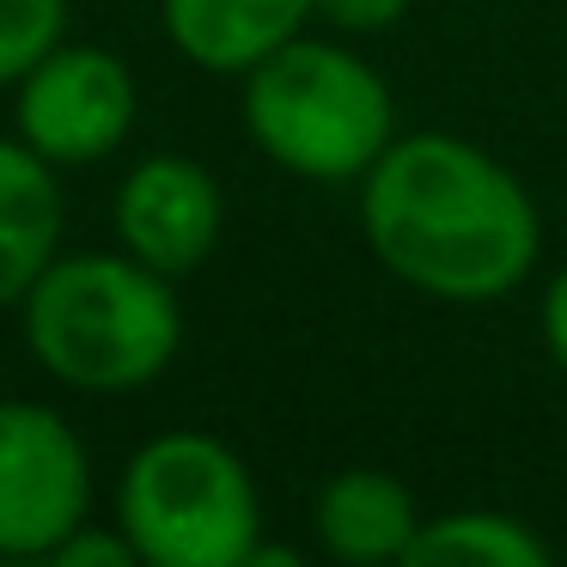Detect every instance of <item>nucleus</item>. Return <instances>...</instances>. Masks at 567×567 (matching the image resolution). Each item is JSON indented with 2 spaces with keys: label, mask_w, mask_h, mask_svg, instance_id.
Listing matches in <instances>:
<instances>
[{
  "label": "nucleus",
  "mask_w": 567,
  "mask_h": 567,
  "mask_svg": "<svg viewBox=\"0 0 567 567\" xmlns=\"http://www.w3.org/2000/svg\"><path fill=\"white\" fill-rule=\"evenodd\" d=\"M403 561L409 567H549V543L513 513L464 506V513L421 518Z\"/></svg>",
  "instance_id": "obj_11"
},
{
  "label": "nucleus",
  "mask_w": 567,
  "mask_h": 567,
  "mask_svg": "<svg viewBox=\"0 0 567 567\" xmlns=\"http://www.w3.org/2000/svg\"><path fill=\"white\" fill-rule=\"evenodd\" d=\"M245 80V128L262 159L311 184H348L396 141V104L379 68L299 31Z\"/></svg>",
  "instance_id": "obj_3"
},
{
  "label": "nucleus",
  "mask_w": 567,
  "mask_h": 567,
  "mask_svg": "<svg viewBox=\"0 0 567 567\" xmlns=\"http://www.w3.org/2000/svg\"><path fill=\"white\" fill-rule=\"evenodd\" d=\"M92 518V457L74 421L50 403H0V555L50 561Z\"/></svg>",
  "instance_id": "obj_5"
},
{
  "label": "nucleus",
  "mask_w": 567,
  "mask_h": 567,
  "mask_svg": "<svg viewBox=\"0 0 567 567\" xmlns=\"http://www.w3.org/2000/svg\"><path fill=\"white\" fill-rule=\"evenodd\" d=\"M537 323H543V348H549V360L567 372V262L549 275V287H543Z\"/></svg>",
  "instance_id": "obj_15"
},
{
  "label": "nucleus",
  "mask_w": 567,
  "mask_h": 567,
  "mask_svg": "<svg viewBox=\"0 0 567 567\" xmlns=\"http://www.w3.org/2000/svg\"><path fill=\"white\" fill-rule=\"evenodd\" d=\"M360 233L367 250L403 287L445 306L506 299L543 250L530 189L494 153L415 128L396 135L360 177Z\"/></svg>",
  "instance_id": "obj_1"
},
{
  "label": "nucleus",
  "mask_w": 567,
  "mask_h": 567,
  "mask_svg": "<svg viewBox=\"0 0 567 567\" xmlns=\"http://www.w3.org/2000/svg\"><path fill=\"white\" fill-rule=\"evenodd\" d=\"M68 38V0H0V86H19Z\"/></svg>",
  "instance_id": "obj_12"
},
{
  "label": "nucleus",
  "mask_w": 567,
  "mask_h": 567,
  "mask_svg": "<svg viewBox=\"0 0 567 567\" xmlns=\"http://www.w3.org/2000/svg\"><path fill=\"white\" fill-rule=\"evenodd\" d=\"M409 7L415 0H311V19H323L336 31H354V38H372V31H391Z\"/></svg>",
  "instance_id": "obj_14"
},
{
  "label": "nucleus",
  "mask_w": 567,
  "mask_h": 567,
  "mask_svg": "<svg viewBox=\"0 0 567 567\" xmlns=\"http://www.w3.org/2000/svg\"><path fill=\"white\" fill-rule=\"evenodd\" d=\"M116 525L147 567H250L262 501L245 457L214 433H159L116 482Z\"/></svg>",
  "instance_id": "obj_4"
},
{
  "label": "nucleus",
  "mask_w": 567,
  "mask_h": 567,
  "mask_svg": "<svg viewBox=\"0 0 567 567\" xmlns=\"http://www.w3.org/2000/svg\"><path fill=\"white\" fill-rule=\"evenodd\" d=\"M50 561H62V567H135L141 555H135V543H128L123 525H116V530H92V518H86L80 530H68V537L55 543Z\"/></svg>",
  "instance_id": "obj_13"
},
{
  "label": "nucleus",
  "mask_w": 567,
  "mask_h": 567,
  "mask_svg": "<svg viewBox=\"0 0 567 567\" xmlns=\"http://www.w3.org/2000/svg\"><path fill=\"white\" fill-rule=\"evenodd\" d=\"M13 123L19 141L38 147L50 165H99L135 135L141 92L123 55L99 43H55L25 80H19Z\"/></svg>",
  "instance_id": "obj_6"
},
{
  "label": "nucleus",
  "mask_w": 567,
  "mask_h": 567,
  "mask_svg": "<svg viewBox=\"0 0 567 567\" xmlns=\"http://www.w3.org/2000/svg\"><path fill=\"white\" fill-rule=\"evenodd\" d=\"M226 226V196L214 172L184 153H153L116 184V238L135 262L172 275H196L214 257Z\"/></svg>",
  "instance_id": "obj_7"
},
{
  "label": "nucleus",
  "mask_w": 567,
  "mask_h": 567,
  "mask_svg": "<svg viewBox=\"0 0 567 567\" xmlns=\"http://www.w3.org/2000/svg\"><path fill=\"white\" fill-rule=\"evenodd\" d=\"M415 525H421V506L409 494V482H396L391 470H336L311 501L318 549L348 567L403 561Z\"/></svg>",
  "instance_id": "obj_8"
},
{
  "label": "nucleus",
  "mask_w": 567,
  "mask_h": 567,
  "mask_svg": "<svg viewBox=\"0 0 567 567\" xmlns=\"http://www.w3.org/2000/svg\"><path fill=\"white\" fill-rule=\"evenodd\" d=\"M55 257H62V184L55 165L13 135L0 141V306H19Z\"/></svg>",
  "instance_id": "obj_10"
},
{
  "label": "nucleus",
  "mask_w": 567,
  "mask_h": 567,
  "mask_svg": "<svg viewBox=\"0 0 567 567\" xmlns=\"http://www.w3.org/2000/svg\"><path fill=\"white\" fill-rule=\"evenodd\" d=\"M25 348L55 384L86 396H123L153 384L184 348L177 281L128 250L55 257L25 299Z\"/></svg>",
  "instance_id": "obj_2"
},
{
  "label": "nucleus",
  "mask_w": 567,
  "mask_h": 567,
  "mask_svg": "<svg viewBox=\"0 0 567 567\" xmlns=\"http://www.w3.org/2000/svg\"><path fill=\"white\" fill-rule=\"evenodd\" d=\"M159 19L184 62L208 74H250L306 31L311 0H159Z\"/></svg>",
  "instance_id": "obj_9"
}]
</instances>
